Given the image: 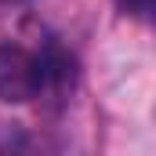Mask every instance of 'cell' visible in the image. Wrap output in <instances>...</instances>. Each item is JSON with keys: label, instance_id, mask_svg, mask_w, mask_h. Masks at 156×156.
<instances>
[{"label": "cell", "instance_id": "cell-3", "mask_svg": "<svg viewBox=\"0 0 156 156\" xmlns=\"http://www.w3.org/2000/svg\"><path fill=\"white\" fill-rule=\"evenodd\" d=\"M0 4H22V0H0Z\"/></svg>", "mask_w": 156, "mask_h": 156}, {"label": "cell", "instance_id": "cell-1", "mask_svg": "<svg viewBox=\"0 0 156 156\" xmlns=\"http://www.w3.org/2000/svg\"><path fill=\"white\" fill-rule=\"evenodd\" d=\"M44 87H47L44 55H33L22 44H0V102L26 105L40 98Z\"/></svg>", "mask_w": 156, "mask_h": 156}, {"label": "cell", "instance_id": "cell-2", "mask_svg": "<svg viewBox=\"0 0 156 156\" xmlns=\"http://www.w3.org/2000/svg\"><path fill=\"white\" fill-rule=\"evenodd\" d=\"M116 7L131 18H142V22L156 26V0H116Z\"/></svg>", "mask_w": 156, "mask_h": 156}]
</instances>
